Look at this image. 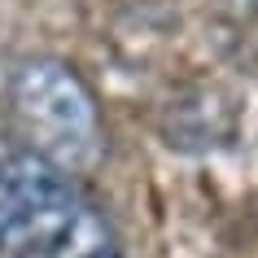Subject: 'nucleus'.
<instances>
[{"label": "nucleus", "mask_w": 258, "mask_h": 258, "mask_svg": "<svg viewBox=\"0 0 258 258\" xmlns=\"http://www.w3.org/2000/svg\"><path fill=\"white\" fill-rule=\"evenodd\" d=\"M5 192V249L18 258H122L114 223L88 192L44 162L22 153L0 171Z\"/></svg>", "instance_id": "f257e3e1"}, {"label": "nucleus", "mask_w": 258, "mask_h": 258, "mask_svg": "<svg viewBox=\"0 0 258 258\" xmlns=\"http://www.w3.org/2000/svg\"><path fill=\"white\" fill-rule=\"evenodd\" d=\"M31 149L57 171H83L101 158V105L79 70L61 57L22 61L9 88Z\"/></svg>", "instance_id": "f03ea898"}, {"label": "nucleus", "mask_w": 258, "mask_h": 258, "mask_svg": "<svg viewBox=\"0 0 258 258\" xmlns=\"http://www.w3.org/2000/svg\"><path fill=\"white\" fill-rule=\"evenodd\" d=\"M162 136L171 149H215V145H228L236 136V105H232L228 92L219 88H197V92L175 96L162 114Z\"/></svg>", "instance_id": "7ed1b4c3"}, {"label": "nucleus", "mask_w": 258, "mask_h": 258, "mask_svg": "<svg viewBox=\"0 0 258 258\" xmlns=\"http://www.w3.org/2000/svg\"><path fill=\"white\" fill-rule=\"evenodd\" d=\"M223 14L241 18V22H258V0H215Z\"/></svg>", "instance_id": "20e7f679"}, {"label": "nucleus", "mask_w": 258, "mask_h": 258, "mask_svg": "<svg viewBox=\"0 0 258 258\" xmlns=\"http://www.w3.org/2000/svg\"><path fill=\"white\" fill-rule=\"evenodd\" d=\"M0 249H5V192H0Z\"/></svg>", "instance_id": "39448f33"}]
</instances>
